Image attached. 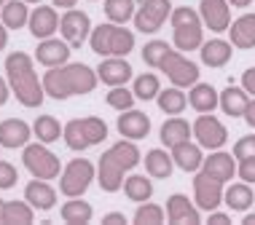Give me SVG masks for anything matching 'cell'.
<instances>
[{"mask_svg": "<svg viewBox=\"0 0 255 225\" xmlns=\"http://www.w3.org/2000/svg\"><path fill=\"white\" fill-rule=\"evenodd\" d=\"M24 199L35 209H40V212H49V209L57 207V190H54L46 180H38L35 177V180L24 188Z\"/></svg>", "mask_w": 255, "mask_h": 225, "instance_id": "21", "label": "cell"}, {"mask_svg": "<svg viewBox=\"0 0 255 225\" xmlns=\"http://www.w3.org/2000/svg\"><path fill=\"white\" fill-rule=\"evenodd\" d=\"M134 91H129L127 86H110V91L105 94V102L113 110H119V113H124V110H132V105H134Z\"/></svg>", "mask_w": 255, "mask_h": 225, "instance_id": "39", "label": "cell"}, {"mask_svg": "<svg viewBox=\"0 0 255 225\" xmlns=\"http://www.w3.org/2000/svg\"><path fill=\"white\" fill-rule=\"evenodd\" d=\"M194 137L207 150H220L226 145V140H229V132L220 124V118H215L212 113H202L194 124Z\"/></svg>", "mask_w": 255, "mask_h": 225, "instance_id": "12", "label": "cell"}, {"mask_svg": "<svg viewBox=\"0 0 255 225\" xmlns=\"http://www.w3.org/2000/svg\"><path fill=\"white\" fill-rule=\"evenodd\" d=\"M24 3H40V0H24Z\"/></svg>", "mask_w": 255, "mask_h": 225, "instance_id": "56", "label": "cell"}, {"mask_svg": "<svg viewBox=\"0 0 255 225\" xmlns=\"http://www.w3.org/2000/svg\"><path fill=\"white\" fill-rule=\"evenodd\" d=\"M210 223L212 225H229L231 217L226 215V212H215V209H212V212H210Z\"/></svg>", "mask_w": 255, "mask_h": 225, "instance_id": "47", "label": "cell"}, {"mask_svg": "<svg viewBox=\"0 0 255 225\" xmlns=\"http://www.w3.org/2000/svg\"><path fill=\"white\" fill-rule=\"evenodd\" d=\"M199 13H202V22L212 32H229V24H231L229 0H202L199 3Z\"/></svg>", "mask_w": 255, "mask_h": 225, "instance_id": "14", "label": "cell"}, {"mask_svg": "<svg viewBox=\"0 0 255 225\" xmlns=\"http://www.w3.org/2000/svg\"><path fill=\"white\" fill-rule=\"evenodd\" d=\"M172 16L169 0H142L140 8L134 11V30L140 32H158L161 24Z\"/></svg>", "mask_w": 255, "mask_h": 225, "instance_id": "10", "label": "cell"}, {"mask_svg": "<svg viewBox=\"0 0 255 225\" xmlns=\"http://www.w3.org/2000/svg\"><path fill=\"white\" fill-rule=\"evenodd\" d=\"M134 97L137 99H142V102H148V99H156L158 97V91H161V80H158V75L153 73H142V75H137L134 78Z\"/></svg>", "mask_w": 255, "mask_h": 225, "instance_id": "37", "label": "cell"}, {"mask_svg": "<svg viewBox=\"0 0 255 225\" xmlns=\"http://www.w3.org/2000/svg\"><path fill=\"white\" fill-rule=\"evenodd\" d=\"M255 196L250 182H237V185H229L223 190V204L231 209V212H247L253 207Z\"/></svg>", "mask_w": 255, "mask_h": 225, "instance_id": "27", "label": "cell"}, {"mask_svg": "<svg viewBox=\"0 0 255 225\" xmlns=\"http://www.w3.org/2000/svg\"><path fill=\"white\" fill-rule=\"evenodd\" d=\"M202 62L207 67H223L231 62L234 57V43H229V40H220V38H212L207 40V43H202Z\"/></svg>", "mask_w": 255, "mask_h": 225, "instance_id": "22", "label": "cell"}, {"mask_svg": "<svg viewBox=\"0 0 255 225\" xmlns=\"http://www.w3.org/2000/svg\"><path fill=\"white\" fill-rule=\"evenodd\" d=\"M247 105H250V97H247L245 86L242 88L229 86L223 94H220V107H223V113L231 115V118H245Z\"/></svg>", "mask_w": 255, "mask_h": 225, "instance_id": "30", "label": "cell"}, {"mask_svg": "<svg viewBox=\"0 0 255 225\" xmlns=\"http://www.w3.org/2000/svg\"><path fill=\"white\" fill-rule=\"evenodd\" d=\"M108 137V124L97 115L89 118H73L65 126V145L70 150H89L100 142H105Z\"/></svg>", "mask_w": 255, "mask_h": 225, "instance_id": "6", "label": "cell"}, {"mask_svg": "<svg viewBox=\"0 0 255 225\" xmlns=\"http://www.w3.org/2000/svg\"><path fill=\"white\" fill-rule=\"evenodd\" d=\"M59 215H62V220L70 223V225H84V223H92L94 209H92V204H89V201H81V196H75V199L62 204Z\"/></svg>", "mask_w": 255, "mask_h": 225, "instance_id": "31", "label": "cell"}, {"mask_svg": "<svg viewBox=\"0 0 255 225\" xmlns=\"http://www.w3.org/2000/svg\"><path fill=\"white\" fill-rule=\"evenodd\" d=\"M54 5H59V8H75V3L78 0H51Z\"/></svg>", "mask_w": 255, "mask_h": 225, "instance_id": "51", "label": "cell"}, {"mask_svg": "<svg viewBox=\"0 0 255 225\" xmlns=\"http://www.w3.org/2000/svg\"><path fill=\"white\" fill-rule=\"evenodd\" d=\"M172 169H175V158H172V153L161 148H153L145 153V172L148 177H156V180H169Z\"/></svg>", "mask_w": 255, "mask_h": 225, "instance_id": "26", "label": "cell"}, {"mask_svg": "<svg viewBox=\"0 0 255 225\" xmlns=\"http://www.w3.org/2000/svg\"><path fill=\"white\" fill-rule=\"evenodd\" d=\"M245 121H247V126H250V129H255V99H250V105H247Z\"/></svg>", "mask_w": 255, "mask_h": 225, "instance_id": "49", "label": "cell"}, {"mask_svg": "<svg viewBox=\"0 0 255 225\" xmlns=\"http://www.w3.org/2000/svg\"><path fill=\"white\" fill-rule=\"evenodd\" d=\"M32 134L38 137V142H57L59 137H65V126H59V121L54 115H38L35 124H32Z\"/></svg>", "mask_w": 255, "mask_h": 225, "instance_id": "34", "label": "cell"}, {"mask_svg": "<svg viewBox=\"0 0 255 225\" xmlns=\"http://www.w3.org/2000/svg\"><path fill=\"white\" fill-rule=\"evenodd\" d=\"M32 137V126L24 124L22 118H8L0 124V148H24Z\"/></svg>", "mask_w": 255, "mask_h": 225, "instance_id": "20", "label": "cell"}, {"mask_svg": "<svg viewBox=\"0 0 255 225\" xmlns=\"http://www.w3.org/2000/svg\"><path fill=\"white\" fill-rule=\"evenodd\" d=\"M229 35L234 49H253L255 46V13H245L229 24Z\"/></svg>", "mask_w": 255, "mask_h": 225, "instance_id": "25", "label": "cell"}, {"mask_svg": "<svg viewBox=\"0 0 255 225\" xmlns=\"http://www.w3.org/2000/svg\"><path fill=\"white\" fill-rule=\"evenodd\" d=\"M132 65L127 62L124 57H105L97 67V75L102 83L108 86H127V80L132 78Z\"/></svg>", "mask_w": 255, "mask_h": 225, "instance_id": "17", "label": "cell"}, {"mask_svg": "<svg viewBox=\"0 0 255 225\" xmlns=\"http://www.w3.org/2000/svg\"><path fill=\"white\" fill-rule=\"evenodd\" d=\"M167 49H169L167 40H150V43H145V49H142V62L148 67H158V62H161V57Z\"/></svg>", "mask_w": 255, "mask_h": 225, "instance_id": "41", "label": "cell"}, {"mask_svg": "<svg viewBox=\"0 0 255 225\" xmlns=\"http://www.w3.org/2000/svg\"><path fill=\"white\" fill-rule=\"evenodd\" d=\"M8 97H11V83L5 78H0V107L8 102Z\"/></svg>", "mask_w": 255, "mask_h": 225, "instance_id": "48", "label": "cell"}, {"mask_svg": "<svg viewBox=\"0 0 255 225\" xmlns=\"http://www.w3.org/2000/svg\"><path fill=\"white\" fill-rule=\"evenodd\" d=\"M242 86L247 94H255V67H247L242 73Z\"/></svg>", "mask_w": 255, "mask_h": 225, "instance_id": "45", "label": "cell"}, {"mask_svg": "<svg viewBox=\"0 0 255 225\" xmlns=\"http://www.w3.org/2000/svg\"><path fill=\"white\" fill-rule=\"evenodd\" d=\"M5 46H8V27L0 22V51H3Z\"/></svg>", "mask_w": 255, "mask_h": 225, "instance_id": "50", "label": "cell"}, {"mask_svg": "<svg viewBox=\"0 0 255 225\" xmlns=\"http://www.w3.org/2000/svg\"><path fill=\"white\" fill-rule=\"evenodd\" d=\"M70 49L73 46L67 40H57V38H46L38 43V51H35V59L38 65L43 67H59V65H67L70 59Z\"/></svg>", "mask_w": 255, "mask_h": 225, "instance_id": "16", "label": "cell"}, {"mask_svg": "<svg viewBox=\"0 0 255 225\" xmlns=\"http://www.w3.org/2000/svg\"><path fill=\"white\" fill-rule=\"evenodd\" d=\"M3 13V24L8 30H22V27L30 22V8H27L24 0H8V3L0 8Z\"/></svg>", "mask_w": 255, "mask_h": 225, "instance_id": "36", "label": "cell"}, {"mask_svg": "<svg viewBox=\"0 0 255 225\" xmlns=\"http://www.w3.org/2000/svg\"><path fill=\"white\" fill-rule=\"evenodd\" d=\"M100 75L97 70H92L84 62H73V65H59L49 67V73L43 75V88L51 99H67L75 94H92L97 88Z\"/></svg>", "mask_w": 255, "mask_h": 225, "instance_id": "1", "label": "cell"}, {"mask_svg": "<svg viewBox=\"0 0 255 225\" xmlns=\"http://www.w3.org/2000/svg\"><path fill=\"white\" fill-rule=\"evenodd\" d=\"M59 32L73 49H81L89 40V35H92V19H89V13L78 8H67L65 16L59 19Z\"/></svg>", "mask_w": 255, "mask_h": 225, "instance_id": "11", "label": "cell"}, {"mask_svg": "<svg viewBox=\"0 0 255 225\" xmlns=\"http://www.w3.org/2000/svg\"><path fill=\"white\" fill-rule=\"evenodd\" d=\"M105 16L116 24H127L134 19V0H105Z\"/></svg>", "mask_w": 255, "mask_h": 225, "instance_id": "38", "label": "cell"}, {"mask_svg": "<svg viewBox=\"0 0 255 225\" xmlns=\"http://www.w3.org/2000/svg\"><path fill=\"white\" fill-rule=\"evenodd\" d=\"M124 196L134 204L150 201V196H153V182H150L145 174H132V177L124 180Z\"/></svg>", "mask_w": 255, "mask_h": 225, "instance_id": "32", "label": "cell"}, {"mask_svg": "<svg viewBox=\"0 0 255 225\" xmlns=\"http://www.w3.org/2000/svg\"><path fill=\"white\" fill-rule=\"evenodd\" d=\"M161 142H164V148H175V145H180V142L185 140H191V134H194V126H188V121H183V118H169V121H164V126H161Z\"/></svg>", "mask_w": 255, "mask_h": 225, "instance_id": "29", "label": "cell"}, {"mask_svg": "<svg viewBox=\"0 0 255 225\" xmlns=\"http://www.w3.org/2000/svg\"><path fill=\"white\" fill-rule=\"evenodd\" d=\"M27 27H30L32 38L46 40V38H51L54 32L59 30V16H57V11H54L51 5H38V8L30 13Z\"/></svg>", "mask_w": 255, "mask_h": 225, "instance_id": "18", "label": "cell"}, {"mask_svg": "<svg viewBox=\"0 0 255 225\" xmlns=\"http://www.w3.org/2000/svg\"><path fill=\"white\" fill-rule=\"evenodd\" d=\"M35 212V207H32L30 201H5L3 207V225H30L32 223V215Z\"/></svg>", "mask_w": 255, "mask_h": 225, "instance_id": "33", "label": "cell"}, {"mask_svg": "<svg viewBox=\"0 0 255 225\" xmlns=\"http://www.w3.org/2000/svg\"><path fill=\"white\" fill-rule=\"evenodd\" d=\"M116 126H119V134L121 137H127V140H142V137H148V132H150V118L145 113H140V110H124L119 115V121H116Z\"/></svg>", "mask_w": 255, "mask_h": 225, "instance_id": "19", "label": "cell"}, {"mask_svg": "<svg viewBox=\"0 0 255 225\" xmlns=\"http://www.w3.org/2000/svg\"><path fill=\"white\" fill-rule=\"evenodd\" d=\"M253 0H229V5H234V8H247Z\"/></svg>", "mask_w": 255, "mask_h": 225, "instance_id": "52", "label": "cell"}, {"mask_svg": "<svg viewBox=\"0 0 255 225\" xmlns=\"http://www.w3.org/2000/svg\"><path fill=\"white\" fill-rule=\"evenodd\" d=\"M102 223H105V225H124V223H127V217H124L121 212H108L105 217H102Z\"/></svg>", "mask_w": 255, "mask_h": 225, "instance_id": "46", "label": "cell"}, {"mask_svg": "<svg viewBox=\"0 0 255 225\" xmlns=\"http://www.w3.org/2000/svg\"><path fill=\"white\" fill-rule=\"evenodd\" d=\"M5 3H8V0H0V8H3V5H5Z\"/></svg>", "mask_w": 255, "mask_h": 225, "instance_id": "55", "label": "cell"}, {"mask_svg": "<svg viewBox=\"0 0 255 225\" xmlns=\"http://www.w3.org/2000/svg\"><path fill=\"white\" fill-rule=\"evenodd\" d=\"M156 70L167 73V78L180 88L199 83V67L191 62V59H185L180 51H172V46L164 51V57H161V62H158Z\"/></svg>", "mask_w": 255, "mask_h": 225, "instance_id": "9", "label": "cell"}, {"mask_svg": "<svg viewBox=\"0 0 255 225\" xmlns=\"http://www.w3.org/2000/svg\"><path fill=\"white\" fill-rule=\"evenodd\" d=\"M89 43H92V51L100 57H127L134 49V32L127 30L124 24L108 22L94 27L92 35H89Z\"/></svg>", "mask_w": 255, "mask_h": 225, "instance_id": "4", "label": "cell"}, {"mask_svg": "<svg viewBox=\"0 0 255 225\" xmlns=\"http://www.w3.org/2000/svg\"><path fill=\"white\" fill-rule=\"evenodd\" d=\"M253 155H255V134L237 140V145H234V158L242 161V158H253Z\"/></svg>", "mask_w": 255, "mask_h": 225, "instance_id": "42", "label": "cell"}, {"mask_svg": "<svg viewBox=\"0 0 255 225\" xmlns=\"http://www.w3.org/2000/svg\"><path fill=\"white\" fill-rule=\"evenodd\" d=\"M167 220L172 225H199V207H194L183 193H172L167 199Z\"/></svg>", "mask_w": 255, "mask_h": 225, "instance_id": "15", "label": "cell"}, {"mask_svg": "<svg viewBox=\"0 0 255 225\" xmlns=\"http://www.w3.org/2000/svg\"><path fill=\"white\" fill-rule=\"evenodd\" d=\"M140 163V150L134 140H121L113 148H108L97 166V182L105 193H119L124 188V172L134 169Z\"/></svg>", "mask_w": 255, "mask_h": 225, "instance_id": "3", "label": "cell"}, {"mask_svg": "<svg viewBox=\"0 0 255 225\" xmlns=\"http://www.w3.org/2000/svg\"><path fill=\"white\" fill-rule=\"evenodd\" d=\"M202 172H207L210 177H215L220 182H229L237 174V158H231V153H212L210 158H204Z\"/></svg>", "mask_w": 255, "mask_h": 225, "instance_id": "24", "label": "cell"}, {"mask_svg": "<svg viewBox=\"0 0 255 225\" xmlns=\"http://www.w3.org/2000/svg\"><path fill=\"white\" fill-rule=\"evenodd\" d=\"M16 180H19V174H16V166H13V163H8V161H3V158H0V188H3V190H8V188H13V185H16Z\"/></svg>", "mask_w": 255, "mask_h": 225, "instance_id": "43", "label": "cell"}, {"mask_svg": "<svg viewBox=\"0 0 255 225\" xmlns=\"http://www.w3.org/2000/svg\"><path fill=\"white\" fill-rule=\"evenodd\" d=\"M172 38H175V46L180 51H194L202 49V35H204V22L202 13L188 8V5H180V8L172 11Z\"/></svg>", "mask_w": 255, "mask_h": 225, "instance_id": "5", "label": "cell"}, {"mask_svg": "<svg viewBox=\"0 0 255 225\" xmlns=\"http://www.w3.org/2000/svg\"><path fill=\"white\" fill-rule=\"evenodd\" d=\"M24 166L30 169L32 177L38 180H57L62 174L59 158L46 148V142H35V145H24Z\"/></svg>", "mask_w": 255, "mask_h": 225, "instance_id": "8", "label": "cell"}, {"mask_svg": "<svg viewBox=\"0 0 255 225\" xmlns=\"http://www.w3.org/2000/svg\"><path fill=\"white\" fill-rule=\"evenodd\" d=\"M172 158H175V166H180L183 172H196V169H202L204 163V155H202V145H194L191 140L180 142V145L172 148Z\"/></svg>", "mask_w": 255, "mask_h": 225, "instance_id": "23", "label": "cell"}, {"mask_svg": "<svg viewBox=\"0 0 255 225\" xmlns=\"http://www.w3.org/2000/svg\"><path fill=\"white\" fill-rule=\"evenodd\" d=\"M5 75H8L11 91L24 107H40L46 97V88L38 80V73L32 67V57L24 51H11L5 57Z\"/></svg>", "mask_w": 255, "mask_h": 225, "instance_id": "2", "label": "cell"}, {"mask_svg": "<svg viewBox=\"0 0 255 225\" xmlns=\"http://www.w3.org/2000/svg\"><path fill=\"white\" fill-rule=\"evenodd\" d=\"M188 105L196 113H212L220 105V94L210 83H194V88L188 94Z\"/></svg>", "mask_w": 255, "mask_h": 225, "instance_id": "28", "label": "cell"}, {"mask_svg": "<svg viewBox=\"0 0 255 225\" xmlns=\"http://www.w3.org/2000/svg\"><path fill=\"white\" fill-rule=\"evenodd\" d=\"M158 110L167 113V115H180L185 110V105H188V97L180 91V86H172V88H164V91H158Z\"/></svg>", "mask_w": 255, "mask_h": 225, "instance_id": "35", "label": "cell"}, {"mask_svg": "<svg viewBox=\"0 0 255 225\" xmlns=\"http://www.w3.org/2000/svg\"><path fill=\"white\" fill-rule=\"evenodd\" d=\"M237 174L242 182H255V155L253 158H242L237 166Z\"/></svg>", "mask_w": 255, "mask_h": 225, "instance_id": "44", "label": "cell"}, {"mask_svg": "<svg viewBox=\"0 0 255 225\" xmlns=\"http://www.w3.org/2000/svg\"><path fill=\"white\" fill-rule=\"evenodd\" d=\"M242 225H255V215H245V220H242Z\"/></svg>", "mask_w": 255, "mask_h": 225, "instance_id": "53", "label": "cell"}, {"mask_svg": "<svg viewBox=\"0 0 255 225\" xmlns=\"http://www.w3.org/2000/svg\"><path fill=\"white\" fill-rule=\"evenodd\" d=\"M194 199L202 212L218 209V204H223V182L210 177L207 172H199L194 177Z\"/></svg>", "mask_w": 255, "mask_h": 225, "instance_id": "13", "label": "cell"}, {"mask_svg": "<svg viewBox=\"0 0 255 225\" xmlns=\"http://www.w3.org/2000/svg\"><path fill=\"white\" fill-rule=\"evenodd\" d=\"M3 207H5V201L0 199V223H3Z\"/></svg>", "mask_w": 255, "mask_h": 225, "instance_id": "54", "label": "cell"}, {"mask_svg": "<svg viewBox=\"0 0 255 225\" xmlns=\"http://www.w3.org/2000/svg\"><path fill=\"white\" fill-rule=\"evenodd\" d=\"M92 180H94V163L86 161V158H75L62 169L59 190H62V196H67V199H75V196L86 193L89 185H92Z\"/></svg>", "mask_w": 255, "mask_h": 225, "instance_id": "7", "label": "cell"}, {"mask_svg": "<svg viewBox=\"0 0 255 225\" xmlns=\"http://www.w3.org/2000/svg\"><path fill=\"white\" fill-rule=\"evenodd\" d=\"M134 223L137 225H161L164 223V209L158 207V204L142 201L134 212Z\"/></svg>", "mask_w": 255, "mask_h": 225, "instance_id": "40", "label": "cell"}]
</instances>
